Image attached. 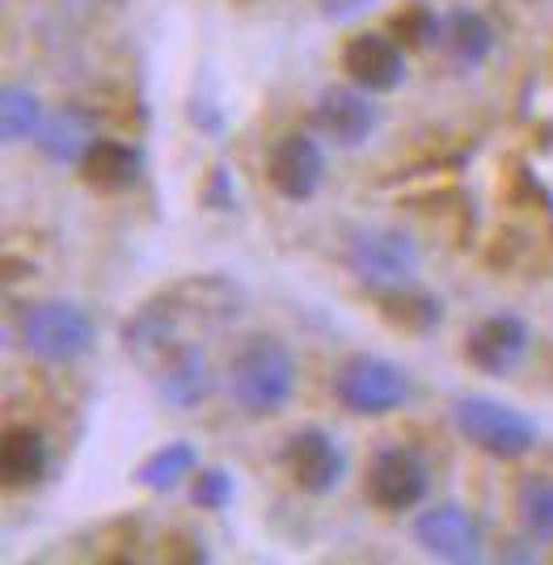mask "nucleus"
Instances as JSON below:
<instances>
[{"instance_id": "a211bd4d", "label": "nucleus", "mask_w": 553, "mask_h": 565, "mask_svg": "<svg viewBox=\"0 0 553 565\" xmlns=\"http://www.w3.org/2000/svg\"><path fill=\"white\" fill-rule=\"evenodd\" d=\"M39 127H43L39 97L22 85H4V94H0V136H4V143L30 140V136H39Z\"/></svg>"}, {"instance_id": "39448f33", "label": "nucleus", "mask_w": 553, "mask_h": 565, "mask_svg": "<svg viewBox=\"0 0 553 565\" xmlns=\"http://www.w3.org/2000/svg\"><path fill=\"white\" fill-rule=\"evenodd\" d=\"M347 262L360 275V282L376 291L406 287L418 275V245L402 228H360L347 245Z\"/></svg>"}, {"instance_id": "6ab92c4d", "label": "nucleus", "mask_w": 553, "mask_h": 565, "mask_svg": "<svg viewBox=\"0 0 553 565\" xmlns=\"http://www.w3.org/2000/svg\"><path fill=\"white\" fill-rule=\"evenodd\" d=\"M194 448L191 444H166L161 451H152L145 460V469H140V481H145L148 490H157V494H166L173 486H182L187 477L194 472Z\"/></svg>"}, {"instance_id": "2eb2a0df", "label": "nucleus", "mask_w": 553, "mask_h": 565, "mask_svg": "<svg viewBox=\"0 0 553 565\" xmlns=\"http://www.w3.org/2000/svg\"><path fill=\"white\" fill-rule=\"evenodd\" d=\"M39 152L55 161V166H81L85 161V152L97 143V122L89 110H81V106H64V110H55L51 118H43V127H39Z\"/></svg>"}, {"instance_id": "9d476101", "label": "nucleus", "mask_w": 553, "mask_h": 565, "mask_svg": "<svg viewBox=\"0 0 553 565\" xmlns=\"http://www.w3.org/2000/svg\"><path fill=\"white\" fill-rule=\"evenodd\" d=\"M529 326L515 312H490L465 338V359L481 376H511L529 354Z\"/></svg>"}, {"instance_id": "dca6fc26", "label": "nucleus", "mask_w": 553, "mask_h": 565, "mask_svg": "<svg viewBox=\"0 0 553 565\" xmlns=\"http://www.w3.org/2000/svg\"><path fill=\"white\" fill-rule=\"evenodd\" d=\"M81 173L97 190H131L140 182V173H145V157H140V148H131L127 140H102L97 136V143L81 161Z\"/></svg>"}, {"instance_id": "4468645a", "label": "nucleus", "mask_w": 553, "mask_h": 565, "mask_svg": "<svg viewBox=\"0 0 553 565\" xmlns=\"http://www.w3.org/2000/svg\"><path fill=\"white\" fill-rule=\"evenodd\" d=\"M51 469V448L43 430L34 426H9L0 435V481L9 490H30L39 486Z\"/></svg>"}, {"instance_id": "9b49d317", "label": "nucleus", "mask_w": 553, "mask_h": 565, "mask_svg": "<svg viewBox=\"0 0 553 565\" xmlns=\"http://www.w3.org/2000/svg\"><path fill=\"white\" fill-rule=\"evenodd\" d=\"M342 72L363 94H393L406 81V51L397 47L389 34L363 30L342 47Z\"/></svg>"}, {"instance_id": "423d86ee", "label": "nucleus", "mask_w": 553, "mask_h": 565, "mask_svg": "<svg viewBox=\"0 0 553 565\" xmlns=\"http://www.w3.org/2000/svg\"><path fill=\"white\" fill-rule=\"evenodd\" d=\"M427 490H432V469L414 448L393 444L368 460V498L389 515H406L414 507H423Z\"/></svg>"}, {"instance_id": "412c9836", "label": "nucleus", "mask_w": 553, "mask_h": 565, "mask_svg": "<svg viewBox=\"0 0 553 565\" xmlns=\"http://www.w3.org/2000/svg\"><path fill=\"white\" fill-rule=\"evenodd\" d=\"M194 502L199 507H208V511H220V507H228L233 502V481H228V472L220 469H203L194 477Z\"/></svg>"}, {"instance_id": "aec40b11", "label": "nucleus", "mask_w": 553, "mask_h": 565, "mask_svg": "<svg viewBox=\"0 0 553 565\" xmlns=\"http://www.w3.org/2000/svg\"><path fill=\"white\" fill-rule=\"evenodd\" d=\"M515 511L536 541H553V477H529L520 486Z\"/></svg>"}, {"instance_id": "20e7f679", "label": "nucleus", "mask_w": 553, "mask_h": 565, "mask_svg": "<svg viewBox=\"0 0 553 565\" xmlns=\"http://www.w3.org/2000/svg\"><path fill=\"white\" fill-rule=\"evenodd\" d=\"M453 418H457L460 435L481 448L486 456H499V460H520L536 448V426L532 418H524L520 409H511L494 397H460L453 405Z\"/></svg>"}, {"instance_id": "f3484780", "label": "nucleus", "mask_w": 553, "mask_h": 565, "mask_svg": "<svg viewBox=\"0 0 553 565\" xmlns=\"http://www.w3.org/2000/svg\"><path fill=\"white\" fill-rule=\"evenodd\" d=\"M161 397L178 409H191L199 401L212 393V367H208V354L199 347H178L173 354H166V367L157 380Z\"/></svg>"}, {"instance_id": "0eeeda50", "label": "nucleus", "mask_w": 553, "mask_h": 565, "mask_svg": "<svg viewBox=\"0 0 553 565\" xmlns=\"http://www.w3.org/2000/svg\"><path fill=\"white\" fill-rule=\"evenodd\" d=\"M284 469L296 481V490L313 498L334 494L347 477V451L330 430L321 426H300L284 444Z\"/></svg>"}, {"instance_id": "f03ea898", "label": "nucleus", "mask_w": 553, "mask_h": 565, "mask_svg": "<svg viewBox=\"0 0 553 565\" xmlns=\"http://www.w3.org/2000/svg\"><path fill=\"white\" fill-rule=\"evenodd\" d=\"M18 347L39 363H76L94 351V317L68 300H34L13 321Z\"/></svg>"}, {"instance_id": "6e6552de", "label": "nucleus", "mask_w": 553, "mask_h": 565, "mask_svg": "<svg viewBox=\"0 0 553 565\" xmlns=\"http://www.w3.org/2000/svg\"><path fill=\"white\" fill-rule=\"evenodd\" d=\"M414 541L427 557L439 562H478L481 548H486V532H481L478 515L460 502H439L427 507L423 515L414 519Z\"/></svg>"}, {"instance_id": "f257e3e1", "label": "nucleus", "mask_w": 553, "mask_h": 565, "mask_svg": "<svg viewBox=\"0 0 553 565\" xmlns=\"http://www.w3.org/2000/svg\"><path fill=\"white\" fill-rule=\"evenodd\" d=\"M224 388H228V397L245 418H270L296 393V359L279 338L254 333L228 359Z\"/></svg>"}, {"instance_id": "7ed1b4c3", "label": "nucleus", "mask_w": 553, "mask_h": 565, "mask_svg": "<svg viewBox=\"0 0 553 565\" xmlns=\"http://www.w3.org/2000/svg\"><path fill=\"white\" fill-rule=\"evenodd\" d=\"M334 397L360 418H381L414 397V380L381 354H351L334 376Z\"/></svg>"}, {"instance_id": "f8f14e48", "label": "nucleus", "mask_w": 553, "mask_h": 565, "mask_svg": "<svg viewBox=\"0 0 553 565\" xmlns=\"http://www.w3.org/2000/svg\"><path fill=\"white\" fill-rule=\"evenodd\" d=\"M313 122L317 131L326 136L338 148H360L372 131H376V106H372V94H363L360 85L355 89H326L313 106Z\"/></svg>"}, {"instance_id": "1a4fd4ad", "label": "nucleus", "mask_w": 553, "mask_h": 565, "mask_svg": "<svg viewBox=\"0 0 553 565\" xmlns=\"http://www.w3.org/2000/svg\"><path fill=\"white\" fill-rule=\"evenodd\" d=\"M326 178V152L313 136L288 131L270 143L266 152V182L275 194H284L288 203H309Z\"/></svg>"}, {"instance_id": "ddd939ff", "label": "nucleus", "mask_w": 553, "mask_h": 565, "mask_svg": "<svg viewBox=\"0 0 553 565\" xmlns=\"http://www.w3.org/2000/svg\"><path fill=\"white\" fill-rule=\"evenodd\" d=\"M435 47L444 51L460 72H474L490 60L494 51V25L474 9H448L439 13V39Z\"/></svg>"}]
</instances>
